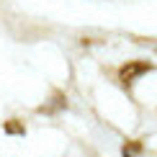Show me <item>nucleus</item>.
Returning a JSON list of instances; mask_svg holds the SVG:
<instances>
[{
	"label": "nucleus",
	"instance_id": "1",
	"mask_svg": "<svg viewBox=\"0 0 157 157\" xmlns=\"http://www.w3.org/2000/svg\"><path fill=\"white\" fill-rule=\"evenodd\" d=\"M152 70V64L149 62H139V59H134V62H126L124 67L119 70V77H121V82L124 85H129V82H134L139 75H144Z\"/></svg>",
	"mask_w": 157,
	"mask_h": 157
},
{
	"label": "nucleus",
	"instance_id": "2",
	"mask_svg": "<svg viewBox=\"0 0 157 157\" xmlns=\"http://www.w3.org/2000/svg\"><path fill=\"white\" fill-rule=\"evenodd\" d=\"M8 132H13V134H16V132H18V134H23V129H21V126H16V124H8Z\"/></svg>",
	"mask_w": 157,
	"mask_h": 157
}]
</instances>
